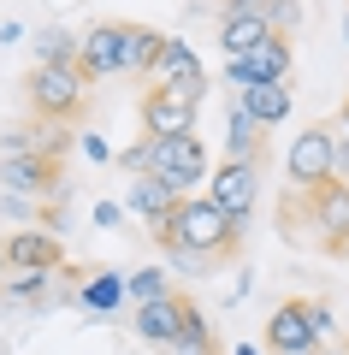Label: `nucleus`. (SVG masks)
Masks as SVG:
<instances>
[{"mask_svg": "<svg viewBox=\"0 0 349 355\" xmlns=\"http://www.w3.org/2000/svg\"><path fill=\"white\" fill-rule=\"evenodd\" d=\"M36 65H83V36H71L65 24L36 30Z\"/></svg>", "mask_w": 349, "mask_h": 355, "instance_id": "20", "label": "nucleus"}, {"mask_svg": "<svg viewBox=\"0 0 349 355\" xmlns=\"http://www.w3.org/2000/svg\"><path fill=\"white\" fill-rule=\"evenodd\" d=\"M231 355H261V349H255V343H237V349H231Z\"/></svg>", "mask_w": 349, "mask_h": 355, "instance_id": "32", "label": "nucleus"}, {"mask_svg": "<svg viewBox=\"0 0 349 355\" xmlns=\"http://www.w3.org/2000/svg\"><path fill=\"white\" fill-rule=\"evenodd\" d=\"M172 237L207 261H237L243 254V219H231L213 196H184L172 214Z\"/></svg>", "mask_w": 349, "mask_h": 355, "instance_id": "1", "label": "nucleus"}, {"mask_svg": "<svg viewBox=\"0 0 349 355\" xmlns=\"http://www.w3.org/2000/svg\"><path fill=\"white\" fill-rule=\"evenodd\" d=\"M83 71L95 83L107 77H130V24H95L83 36Z\"/></svg>", "mask_w": 349, "mask_h": 355, "instance_id": "11", "label": "nucleus"}, {"mask_svg": "<svg viewBox=\"0 0 349 355\" xmlns=\"http://www.w3.org/2000/svg\"><path fill=\"white\" fill-rule=\"evenodd\" d=\"M266 36H278V30L266 24V12H219V48H225V60H243V53L261 48Z\"/></svg>", "mask_w": 349, "mask_h": 355, "instance_id": "17", "label": "nucleus"}, {"mask_svg": "<svg viewBox=\"0 0 349 355\" xmlns=\"http://www.w3.org/2000/svg\"><path fill=\"white\" fill-rule=\"evenodd\" d=\"M95 225L101 231H119V225H125V207H119V202H95Z\"/></svg>", "mask_w": 349, "mask_h": 355, "instance_id": "27", "label": "nucleus"}, {"mask_svg": "<svg viewBox=\"0 0 349 355\" xmlns=\"http://www.w3.org/2000/svg\"><path fill=\"white\" fill-rule=\"evenodd\" d=\"M332 338V308L314 296H284L266 314V349L273 355H320Z\"/></svg>", "mask_w": 349, "mask_h": 355, "instance_id": "2", "label": "nucleus"}, {"mask_svg": "<svg viewBox=\"0 0 349 355\" xmlns=\"http://www.w3.org/2000/svg\"><path fill=\"white\" fill-rule=\"evenodd\" d=\"M48 284H53V272H6L0 296H6V302H42Z\"/></svg>", "mask_w": 349, "mask_h": 355, "instance_id": "23", "label": "nucleus"}, {"mask_svg": "<svg viewBox=\"0 0 349 355\" xmlns=\"http://www.w3.org/2000/svg\"><path fill=\"white\" fill-rule=\"evenodd\" d=\"M142 154H148V172H154V178H166V184H172V190H184V196L207 190V178H213V160H207V148H201L196 130L142 137Z\"/></svg>", "mask_w": 349, "mask_h": 355, "instance_id": "4", "label": "nucleus"}, {"mask_svg": "<svg viewBox=\"0 0 349 355\" xmlns=\"http://www.w3.org/2000/svg\"><path fill=\"white\" fill-rule=\"evenodd\" d=\"M225 160H266V125L237 95H231V113H225Z\"/></svg>", "mask_w": 349, "mask_h": 355, "instance_id": "15", "label": "nucleus"}, {"mask_svg": "<svg viewBox=\"0 0 349 355\" xmlns=\"http://www.w3.org/2000/svg\"><path fill=\"white\" fill-rule=\"evenodd\" d=\"M0 214L18 219V225H42V202H30V196H12V190H0Z\"/></svg>", "mask_w": 349, "mask_h": 355, "instance_id": "25", "label": "nucleus"}, {"mask_svg": "<svg viewBox=\"0 0 349 355\" xmlns=\"http://www.w3.org/2000/svg\"><path fill=\"white\" fill-rule=\"evenodd\" d=\"M6 272H12V261H6V243H0V284H6Z\"/></svg>", "mask_w": 349, "mask_h": 355, "instance_id": "31", "label": "nucleus"}, {"mask_svg": "<svg viewBox=\"0 0 349 355\" xmlns=\"http://www.w3.org/2000/svg\"><path fill=\"white\" fill-rule=\"evenodd\" d=\"M237 101L249 107V113L261 119L266 130H273V125H284V119H290L296 95H290V83H243V89H237Z\"/></svg>", "mask_w": 349, "mask_h": 355, "instance_id": "18", "label": "nucleus"}, {"mask_svg": "<svg viewBox=\"0 0 349 355\" xmlns=\"http://www.w3.org/2000/svg\"><path fill=\"white\" fill-rule=\"evenodd\" d=\"M266 24H273L278 36H290V30L302 24V0H266Z\"/></svg>", "mask_w": 349, "mask_h": 355, "instance_id": "26", "label": "nucleus"}, {"mask_svg": "<svg viewBox=\"0 0 349 355\" xmlns=\"http://www.w3.org/2000/svg\"><path fill=\"white\" fill-rule=\"evenodd\" d=\"M332 125H337V137L349 142V95H343V107H337V119H332Z\"/></svg>", "mask_w": 349, "mask_h": 355, "instance_id": "30", "label": "nucleus"}, {"mask_svg": "<svg viewBox=\"0 0 349 355\" xmlns=\"http://www.w3.org/2000/svg\"><path fill=\"white\" fill-rule=\"evenodd\" d=\"M184 349H219L213 343V331H207V320H201V308L189 302V314H184V331H178V349L172 355H184Z\"/></svg>", "mask_w": 349, "mask_h": 355, "instance_id": "24", "label": "nucleus"}, {"mask_svg": "<svg viewBox=\"0 0 349 355\" xmlns=\"http://www.w3.org/2000/svg\"><path fill=\"white\" fill-rule=\"evenodd\" d=\"M0 190L30 196V202H48V196L65 190L60 160H53V154H0Z\"/></svg>", "mask_w": 349, "mask_h": 355, "instance_id": "9", "label": "nucleus"}, {"mask_svg": "<svg viewBox=\"0 0 349 355\" xmlns=\"http://www.w3.org/2000/svg\"><path fill=\"white\" fill-rule=\"evenodd\" d=\"M83 154H89V160H112V148L95 137V130H83Z\"/></svg>", "mask_w": 349, "mask_h": 355, "instance_id": "28", "label": "nucleus"}, {"mask_svg": "<svg viewBox=\"0 0 349 355\" xmlns=\"http://www.w3.org/2000/svg\"><path fill=\"white\" fill-rule=\"evenodd\" d=\"M160 48H166V30H154V24H130V77H154Z\"/></svg>", "mask_w": 349, "mask_h": 355, "instance_id": "21", "label": "nucleus"}, {"mask_svg": "<svg viewBox=\"0 0 349 355\" xmlns=\"http://www.w3.org/2000/svg\"><path fill=\"white\" fill-rule=\"evenodd\" d=\"M184 314H189V296L172 291V296H154V302H137L130 308V331H137L148 349H178V331H184Z\"/></svg>", "mask_w": 349, "mask_h": 355, "instance_id": "10", "label": "nucleus"}, {"mask_svg": "<svg viewBox=\"0 0 349 355\" xmlns=\"http://www.w3.org/2000/svg\"><path fill=\"white\" fill-rule=\"evenodd\" d=\"M6 261H12V272H60L65 243L53 237L48 225H18L12 237H6Z\"/></svg>", "mask_w": 349, "mask_h": 355, "instance_id": "12", "label": "nucleus"}, {"mask_svg": "<svg viewBox=\"0 0 349 355\" xmlns=\"http://www.w3.org/2000/svg\"><path fill=\"white\" fill-rule=\"evenodd\" d=\"M308 214V225L320 231V249L325 254H349V184L343 178H332L325 190H314V196H296L290 190V207L284 214Z\"/></svg>", "mask_w": 349, "mask_h": 355, "instance_id": "6", "label": "nucleus"}, {"mask_svg": "<svg viewBox=\"0 0 349 355\" xmlns=\"http://www.w3.org/2000/svg\"><path fill=\"white\" fill-rule=\"evenodd\" d=\"M125 284H130V308L154 302V296H172V272L166 266H137V272H125Z\"/></svg>", "mask_w": 349, "mask_h": 355, "instance_id": "22", "label": "nucleus"}, {"mask_svg": "<svg viewBox=\"0 0 349 355\" xmlns=\"http://www.w3.org/2000/svg\"><path fill=\"white\" fill-rule=\"evenodd\" d=\"M201 196H213L231 219L249 225L255 202H261V160H219V172L207 178V190H201Z\"/></svg>", "mask_w": 349, "mask_h": 355, "instance_id": "7", "label": "nucleus"}, {"mask_svg": "<svg viewBox=\"0 0 349 355\" xmlns=\"http://www.w3.org/2000/svg\"><path fill=\"white\" fill-rule=\"evenodd\" d=\"M343 184H349V178H343Z\"/></svg>", "mask_w": 349, "mask_h": 355, "instance_id": "36", "label": "nucleus"}, {"mask_svg": "<svg viewBox=\"0 0 349 355\" xmlns=\"http://www.w3.org/2000/svg\"><path fill=\"white\" fill-rule=\"evenodd\" d=\"M184 355H219V349H184Z\"/></svg>", "mask_w": 349, "mask_h": 355, "instance_id": "33", "label": "nucleus"}, {"mask_svg": "<svg viewBox=\"0 0 349 355\" xmlns=\"http://www.w3.org/2000/svg\"><path fill=\"white\" fill-rule=\"evenodd\" d=\"M343 42H349V12H343Z\"/></svg>", "mask_w": 349, "mask_h": 355, "instance_id": "35", "label": "nucleus"}, {"mask_svg": "<svg viewBox=\"0 0 349 355\" xmlns=\"http://www.w3.org/2000/svg\"><path fill=\"white\" fill-rule=\"evenodd\" d=\"M320 355H349V349H320Z\"/></svg>", "mask_w": 349, "mask_h": 355, "instance_id": "34", "label": "nucleus"}, {"mask_svg": "<svg viewBox=\"0 0 349 355\" xmlns=\"http://www.w3.org/2000/svg\"><path fill=\"white\" fill-rule=\"evenodd\" d=\"M219 12H266V0H219Z\"/></svg>", "mask_w": 349, "mask_h": 355, "instance_id": "29", "label": "nucleus"}, {"mask_svg": "<svg viewBox=\"0 0 349 355\" xmlns=\"http://www.w3.org/2000/svg\"><path fill=\"white\" fill-rule=\"evenodd\" d=\"M77 308H89V314H112V308L130 296V284H125V272H89V279H77Z\"/></svg>", "mask_w": 349, "mask_h": 355, "instance_id": "19", "label": "nucleus"}, {"mask_svg": "<svg viewBox=\"0 0 349 355\" xmlns=\"http://www.w3.org/2000/svg\"><path fill=\"white\" fill-rule=\"evenodd\" d=\"M125 202H130V214H137L142 225H160V219L178 214L184 190H172V184H166V178H154V172H137V178H130V190H125Z\"/></svg>", "mask_w": 349, "mask_h": 355, "instance_id": "14", "label": "nucleus"}, {"mask_svg": "<svg viewBox=\"0 0 349 355\" xmlns=\"http://www.w3.org/2000/svg\"><path fill=\"white\" fill-rule=\"evenodd\" d=\"M196 95L184 89H166V83H148L137 101V119H142V137H172V130H196Z\"/></svg>", "mask_w": 349, "mask_h": 355, "instance_id": "8", "label": "nucleus"}, {"mask_svg": "<svg viewBox=\"0 0 349 355\" xmlns=\"http://www.w3.org/2000/svg\"><path fill=\"white\" fill-rule=\"evenodd\" d=\"M148 83H166V89H184V95H207V65L196 60V48H189L184 36H166V48H160V60H154V77Z\"/></svg>", "mask_w": 349, "mask_h": 355, "instance_id": "13", "label": "nucleus"}, {"mask_svg": "<svg viewBox=\"0 0 349 355\" xmlns=\"http://www.w3.org/2000/svg\"><path fill=\"white\" fill-rule=\"evenodd\" d=\"M237 65H243V77H249V83H290L296 48H290V36H266L261 48H249Z\"/></svg>", "mask_w": 349, "mask_h": 355, "instance_id": "16", "label": "nucleus"}, {"mask_svg": "<svg viewBox=\"0 0 349 355\" xmlns=\"http://www.w3.org/2000/svg\"><path fill=\"white\" fill-rule=\"evenodd\" d=\"M337 148H343L337 125H308V130H296V142H290V154H284V184H290L296 196L325 190V184L337 178Z\"/></svg>", "mask_w": 349, "mask_h": 355, "instance_id": "5", "label": "nucleus"}, {"mask_svg": "<svg viewBox=\"0 0 349 355\" xmlns=\"http://www.w3.org/2000/svg\"><path fill=\"white\" fill-rule=\"evenodd\" d=\"M89 83H95V77H89L83 65H30V77H24L30 113L48 119V125H71L89 107Z\"/></svg>", "mask_w": 349, "mask_h": 355, "instance_id": "3", "label": "nucleus"}]
</instances>
